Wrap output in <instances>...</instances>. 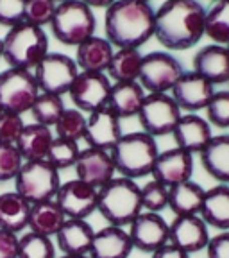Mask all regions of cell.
Instances as JSON below:
<instances>
[{
    "label": "cell",
    "instance_id": "5b68a950",
    "mask_svg": "<svg viewBox=\"0 0 229 258\" xmlns=\"http://www.w3.org/2000/svg\"><path fill=\"white\" fill-rule=\"evenodd\" d=\"M2 59L9 69L34 70L48 54V36L43 27L32 25L29 22L15 25L4 38Z\"/></svg>",
    "mask_w": 229,
    "mask_h": 258
},
{
    "label": "cell",
    "instance_id": "3957f363",
    "mask_svg": "<svg viewBox=\"0 0 229 258\" xmlns=\"http://www.w3.org/2000/svg\"><path fill=\"white\" fill-rule=\"evenodd\" d=\"M97 212L108 224L127 228L141 210L140 185L134 179L115 176L97 192Z\"/></svg>",
    "mask_w": 229,
    "mask_h": 258
},
{
    "label": "cell",
    "instance_id": "4316f807",
    "mask_svg": "<svg viewBox=\"0 0 229 258\" xmlns=\"http://www.w3.org/2000/svg\"><path fill=\"white\" fill-rule=\"evenodd\" d=\"M31 203L25 201L20 194L11 192L0 194V230H8L20 235L27 230Z\"/></svg>",
    "mask_w": 229,
    "mask_h": 258
},
{
    "label": "cell",
    "instance_id": "b9f144b4",
    "mask_svg": "<svg viewBox=\"0 0 229 258\" xmlns=\"http://www.w3.org/2000/svg\"><path fill=\"white\" fill-rule=\"evenodd\" d=\"M24 127H25V122L22 115L2 111V115H0V144L16 145Z\"/></svg>",
    "mask_w": 229,
    "mask_h": 258
},
{
    "label": "cell",
    "instance_id": "52a82bcc",
    "mask_svg": "<svg viewBox=\"0 0 229 258\" xmlns=\"http://www.w3.org/2000/svg\"><path fill=\"white\" fill-rule=\"evenodd\" d=\"M59 170L47 160L24 161L20 172L15 177V192H18L31 205L56 199L61 186Z\"/></svg>",
    "mask_w": 229,
    "mask_h": 258
},
{
    "label": "cell",
    "instance_id": "f1b7e54d",
    "mask_svg": "<svg viewBox=\"0 0 229 258\" xmlns=\"http://www.w3.org/2000/svg\"><path fill=\"white\" fill-rule=\"evenodd\" d=\"M54 138L56 135H54L52 127L36 124V122L25 124L20 138L16 142V149L20 151L24 161L45 160Z\"/></svg>",
    "mask_w": 229,
    "mask_h": 258
},
{
    "label": "cell",
    "instance_id": "484cf974",
    "mask_svg": "<svg viewBox=\"0 0 229 258\" xmlns=\"http://www.w3.org/2000/svg\"><path fill=\"white\" fill-rule=\"evenodd\" d=\"M147 95L138 81L133 83H113L109 92L108 108H111L120 118L138 117L143 99Z\"/></svg>",
    "mask_w": 229,
    "mask_h": 258
},
{
    "label": "cell",
    "instance_id": "8fae6325",
    "mask_svg": "<svg viewBox=\"0 0 229 258\" xmlns=\"http://www.w3.org/2000/svg\"><path fill=\"white\" fill-rule=\"evenodd\" d=\"M32 74L40 92L63 97L72 88L73 81L79 76V69L73 57L61 52H48L36 69L32 70Z\"/></svg>",
    "mask_w": 229,
    "mask_h": 258
},
{
    "label": "cell",
    "instance_id": "681fc988",
    "mask_svg": "<svg viewBox=\"0 0 229 258\" xmlns=\"http://www.w3.org/2000/svg\"><path fill=\"white\" fill-rule=\"evenodd\" d=\"M2 52H4V43H2V38H0V59H2Z\"/></svg>",
    "mask_w": 229,
    "mask_h": 258
},
{
    "label": "cell",
    "instance_id": "d590c367",
    "mask_svg": "<svg viewBox=\"0 0 229 258\" xmlns=\"http://www.w3.org/2000/svg\"><path fill=\"white\" fill-rule=\"evenodd\" d=\"M54 135L64 140L81 142L86 131V115L77 108H66L52 127Z\"/></svg>",
    "mask_w": 229,
    "mask_h": 258
},
{
    "label": "cell",
    "instance_id": "6da1fadb",
    "mask_svg": "<svg viewBox=\"0 0 229 258\" xmlns=\"http://www.w3.org/2000/svg\"><path fill=\"white\" fill-rule=\"evenodd\" d=\"M206 8L199 0H165L154 16V38L161 47L183 52L204 38Z\"/></svg>",
    "mask_w": 229,
    "mask_h": 258
},
{
    "label": "cell",
    "instance_id": "5bb4252c",
    "mask_svg": "<svg viewBox=\"0 0 229 258\" xmlns=\"http://www.w3.org/2000/svg\"><path fill=\"white\" fill-rule=\"evenodd\" d=\"M97 192L95 186L81 181L77 177L61 183L54 201L59 205L66 219H85L97 212Z\"/></svg>",
    "mask_w": 229,
    "mask_h": 258
},
{
    "label": "cell",
    "instance_id": "8d00e7d4",
    "mask_svg": "<svg viewBox=\"0 0 229 258\" xmlns=\"http://www.w3.org/2000/svg\"><path fill=\"white\" fill-rule=\"evenodd\" d=\"M81 154L79 142L64 140V138H54V142L50 144V149L47 153L45 160L61 172V170L73 169L77 158Z\"/></svg>",
    "mask_w": 229,
    "mask_h": 258
},
{
    "label": "cell",
    "instance_id": "e0dca14e",
    "mask_svg": "<svg viewBox=\"0 0 229 258\" xmlns=\"http://www.w3.org/2000/svg\"><path fill=\"white\" fill-rule=\"evenodd\" d=\"M120 120L122 118L108 106L90 113L86 115V131L83 140L88 144V147L111 151L124 135Z\"/></svg>",
    "mask_w": 229,
    "mask_h": 258
},
{
    "label": "cell",
    "instance_id": "9c48e42d",
    "mask_svg": "<svg viewBox=\"0 0 229 258\" xmlns=\"http://www.w3.org/2000/svg\"><path fill=\"white\" fill-rule=\"evenodd\" d=\"M181 117L183 111L170 93H147L138 113V122L143 133L158 138L172 135Z\"/></svg>",
    "mask_w": 229,
    "mask_h": 258
},
{
    "label": "cell",
    "instance_id": "bcb514c9",
    "mask_svg": "<svg viewBox=\"0 0 229 258\" xmlns=\"http://www.w3.org/2000/svg\"><path fill=\"white\" fill-rule=\"evenodd\" d=\"M192 254L185 253L183 249H179V247H176L174 244H165V246H161L158 251H154L152 254H150V258H190Z\"/></svg>",
    "mask_w": 229,
    "mask_h": 258
},
{
    "label": "cell",
    "instance_id": "7402d4cb",
    "mask_svg": "<svg viewBox=\"0 0 229 258\" xmlns=\"http://www.w3.org/2000/svg\"><path fill=\"white\" fill-rule=\"evenodd\" d=\"M134 251L133 242L127 230L120 226H104L102 230L95 231L90 258H129Z\"/></svg>",
    "mask_w": 229,
    "mask_h": 258
},
{
    "label": "cell",
    "instance_id": "cb8c5ba5",
    "mask_svg": "<svg viewBox=\"0 0 229 258\" xmlns=\"http://www.w3.org/2000/svg\"><path fill=\"white\" fill-rule=\"evenodd\" d=\"M115 54V47L101 36H92L81 45H77L75 63L79 72H99L106 74Z\"/></svg>",
    "mask_w": 229,
    "mask_h": 258
},
{
    "label": "cell",
    "instance_id": "7a4b0ae2",
    "mask_svg": "<svg viewBox=\"0 0 229 258\" xmlns=\"http://www.w3.org/2000/svg\"><path fill=\"white\" fill-rule=\"evenodd\" d=\"M154 16L150 2L117 0L106 9V40L115 48H140L154 38Z\"/></svg>",
    "mask_w": 229,
    "mask_h": 258
},
{
    "label": "cell",
    "instance_id": "ac0fdd59",
    "mask_svg": "<svg viewBox=\"0 0 229 258\" xmlns=\"http://www.w3.org/2000/svg\"><path fill=\"white\" fill-rule=\"evenodd\" d=\"M150 176L169 188L179 185V183L190 181L193 176V154L186 153L179 147L160 151Z\"/></svg>",
    "mask_w": 229,
    "mask_h": 258
},
{
    "label": "cell",
    "instance_id": "83f0119b",
    "mask_svg": "<svg viewBox=\"0 0 229 258\" xmlns=\"http://www.w3.org/2000/svg\"><path fill=\"white\" fill-rule=\"evenodd\" d=\"M199 215L209 228L220 231L229 230V185L218 183L213 188L206 190Z\"/></svg>",
    "mask_w": 229,
    "mask_h": 258
},
{
    "label": "cell",
    "instance_id": "d6a6232c",
    "mask_svg": "<svg viewBox=\"0 0 229 258\" xmlns=\"http://www.w3.org/2000/svg\"><path fill=\"white\" fill-rule=\"evenodd\" d=\"M204 36L211 43L224 47L229 43V0H218L206 9Z\"/></svg>",
    "mask_w": 229,
    "mask_h": 258
},
{
    "label": "cell",
    "instance_id": "f6af8a7d",
    "mask_svg": "<svg viewBox=\"0 0 229 258\" xmlns=\"http://www.w3.org/2000/svg\"><path fill=\"white\" fill-rule=\"evenodd\" d=\"M20 235L8 230H0V258H18Z\"/></svg>",
    "mask_w": 229,
    "mask_h": 258
},
{
    "label": "cell",
    "instance_id": "ffe728a7",
    "mask_svg": "<svg viewBox=\"0 0 229 258\" xmlns=\"http://www.w3.org/2000/svg\"><path fill=\"white\" fill-rule=\"evenodd\" d=\"M172 138L176 147L186 151L190 154H201L208 142L213 138L211 124L197 113H186L179 118L176 129L172 131Z\"/></svg>",
    "mask_w": 229,
    "mask_h": 258
},
{
    "label": "cell",
    "instance_id": "11a10c76",
    "mask_svg": "<svg viewBox=\"0 0 229 258\" xmlns=\"http://www.w3.org/2000/svg\"><path fill=\"white\" fill-rule=\"evenodd\" d=\"M0 115H2V109H0Z\"/></svg>",
    "mask_w": 229,
    "mask_h": 258
},
{
    "label": "cell",
    "instance_id": "4dcf8cb0",
    "mask_svg": "<svg viewBox=\"0 0 229 258\" xmlns=\"http://www.w3.org/2000/svg\"><path fill=\"white\" fill-rule=\"evenodd\" d=\"M64 221H66V217H64L63 210L59 208V205L54 199L52 201L36 203V205H31L27 230L54 238L57 231L61 230V226L64 224Z\"/></svg>",
    "mask_w": 229,
    "mask_h": 258
},
{
    "label": "cell",
    "instance_id": "4fadbf2b",
    "mask_svg": "<svg viewBox=\"0 0 229 258\" xmlns=\"http://www.w3.org/2000/svg\"><path fill=\"white\" fill-rule=\"evenodd\" d=\"M133 247L141 253L152 254L161 246L169 244V222L161 214L140 212L125 228Z\"/></svg>",
    "mask_w": 229,
    "mask_h": 258
},
{
    "label": "cell",
    "instance_id": "ab89813d",
    "mask_svg": "<svg viewBox=\"0 0 229 258\" xmlns=\"http://www.w3.org/2000/svg\"><path fill=\"white\" fill-rule=\"evenodd\" d=\"M57 2L56 0H25V22L38 27L50 25L56 13Z\"/></svg>",
    "mask_w": 229,
    "mask_h": 258
},
{
    "label": "cell",
    "instance_id": "2e32d148",
    "mask_svg": "<svg viewBox=\"0 0 229 258\" xmlns=\"http://www.w3.org/2000/svg\"><path fill=\"white\" fill-rule=\"evenodd\" d=\"M215 92L217 90L209 81H206L204 77H201L192 70V72H185L179 77L170 95L183 113H197L204 111Z\"/></svg>",
    "mask_w": 229,
    "mask_h": 258
},
{
    "label": "cell",
    "instance_id": "c3c4849f",
    "mask_svg": "<svg viewBox=\"0 0 229 258\" xmlns=\"http://www.w3.org/2000/svg\"><path fill=\"white\" fill-rule=\"evenodd\" d=\"M57 258H90L88 254H85V256H72V254H61V256Z\"/></svg>",
    "mask_w": 229,
    "mask_h": 258
},
{
    "label": "cell",
    "instance_id": "603a6c76",
    "mask_svg": "<svg viewBox=\"0 0 229 258\" xmlns=\"http://www.w3.org/2000/svg\"><path fill=\"white\" fill-rule=\"evenodd\" d=\"M95 230L85 219H66L61 230L56 233L54 242L61 254L72 256H85L90 253Z\"/></svg>",
    "mask_w": 229,
    "mask_h": 258
},
{
    "label": "cell",
    "instance_id": "d6986e66",
    "mask_svg": "<svg viewBox=\"0 0 229 258\" xmlns=\"http://www.w3.org/2000/svg\"><path fill=\"white\" fill-rule=\"evenodd\" d=\"M73 170H75L77 179L88 183L90 186H95L97 190L117 176L109 151L95 149V147L81 149Z\"/></svg>",
    "mask_w": 229,
    "mask_h": 258
},
{
    "label": "cell",
    "instance_id": "ee69618b",
    "mask_svg": "<svg viewBox=\"0 0 229 258\" xmlns=\"http://www.w3.org/2000/svg\"><path fill=\"white\" fill-rule=\"evenodd\" d=\"M206 253L208 258H229V230L218 231L209 238Z\"/></svg>",
    "mask_w": 229,
    "mask_h": 258
},
{
    "label": "cell",
    "instance_id": "e575fe53",
    "mask_svg": "<svg viewBox=\"0 0 229 258\" xmlns=\"http://www.w3.org/2000/svg\"><path fill=\"white\" fill-rule=\"evenodd\" d=\"M64 109H66V106H64L63 97L41 92L36 101H34V104H32L29 113L32 115V118H34L36 124L54 127V124H56L57 118L63 115Z\"/></svg>",
    "mask_w": 229,
    "mask_h": 258
},
{
    "label": "cell",
    "instance_id": "30bf717a",
    "mask_svg": "<svg viewBox=\"0 0 229 258\" xmlns=\"http://www.w3.org/2000/svg\"><path fill=\"white\" fill-rule=\"evenodd\" d=\"M183 74L185 69L177 57L165 50H154L143 56L138 83L147 93H170Z\"/></svg>",
    "mask_w": 229,
    "mask_h": 258
},
{
    "label": "cell",
    "instance_id": "9a60e30c",
    "mask_svg": "<svg viewBox=\"0 0 229 258\" xmlns=\"http://www.w3.org/2000/svg\"><path fill=\"white\" fill-rule=\"evenodd\" d=\"M209 238V226L201 215H174L169 222V242L188 254L204 251Z\"/></svg>",
    "mask_w": 229,
    "mask_h": 258
},
{
    "label": "cell",
    "instance_id": "f35d334b",
    "mask_svg": "<svg viewBox=\"0 0 229 258\" xmlns=\"http://www.w3.org/2000/svg\"><path fill=\"white\" fill-rule=\"evenodd\" d=\"M204 111H206V120L211 124V127L227 129L229 127V90L215 92Z\"/></svg>",
    "mask_w": 229,
    "mask_h": 258
},
{
    "label": "cell",
    "instance_id": "f546056e",
    "mask_svg": "<svg viewBox=\"0 0 229 258\" xmlns=\"http://www.w3.org/2000/svg\"><path fill=\"white\" fill-rule=\"evenodd\" d=\"M206 190L195 181H185L169 188V210L174 215H199Z\"/></svg>",
    "mask_w": 229,
    "mask_h": 258
},
{
    "label": "cell",
    "instance_id": "7bdbcfd3",
    "mask_svg": "<svg viewBox=\"0 0 229 258\" xmlns=\"http://www.w3.org/2000/svg\"><path fill=\"white\" fill-rule=\"evenodd\" d=\"M25 0H0V25L15 27L25 22Z\"/></svg>",
    "mask_w": 229,
    "mask_h": 258
},
{
    "label": "cell",
    "instance_id": "44dd1931",
    "mask_svg": "<svg viewBox=\"0 0 229 258\" xmlns=\"http://www.w3.org/2000/svg\"><path fill=\"white\" fill-rule=\"evenodd\" d=\"M193 72L213 86L229 85V52L224 45L209 43L193 56Z\"/></svg>",
    "mask_w": 229,
    "mask_h": 258
},
{
    "label": "cell",
    "instance_id": "f907efd6",
    "mask_svg": "<svg viewBox=\"0 0 229 258\" xmlns=\"http://www.w3.org/2000/svg\"><path fill=\"white\" fill-rule=\"evenodd\" d=\"M140 2H150V0H140Z\"/></svg>",
    "mask_w": 229,
    "mask_h": 258
},
{
    "label": "cell",
    "instance_id": "836d02e7",
    "mask_svg": "<svg viewBox=\"0 0 229 258\" xmlns=\"http://www.w3.org/2000/svg\"><path fill=\"white\" fill-rule=\"evenodd\" d=\"M54 238L40 235L36 231H24L18 242V258H57Z\"/></svg>",
    "mask_w": 229,
    "mask_h": 258
},
{
    "label": "cell",
    "instance_id": "7dc6e473",
    "mask_svg": "<svg viewBox=\"0 0 229 258\" xmlns=\"http://www.w3.org/2000/svg\"><path fill=\"white\" fill-rule=\"evenodd\" d=\"M86 6H90V8H104V9H108L111 4H115L117 0H83Z\"/></svg>",
    "mask_w": 229,
    "mask_h": 258
},
{
    "label": "cell",
    "instance_id": "db71d44e",
    "mask_svg": "<svg viewBox=\"0 0 229 258\" xmlns=\"http://www.w3.org/2000/svg\"><path fill=\"white\" fill-rule=\"evenodd\" d=\"M211 2H218V0H211Z\"/></svg>",
    "mask_w": 229,
    "mask_h": 258
},
{
    "label": "cell",
    "instance_id": "d4e9b609",
    "mask_svg": "<svg viewBox=\"0 0 229 258\" xmlns=\"http://www.w3.org/2000/svg\"><path fill=\"white\" fill-rule=\"evenodd\" d=\"M199 158L209 177L220 185H229V135H213Z\"/></svg>",
    "mask_w": 229,
    "mask_h": 258
},
{
    "label": "cell",
    "instance_id": "7c38bea8",
    "mask_svg": "<svg viewBox=\"0 0 229 258\" xmlns=\"http://www.w3.org/2000/svg\"><path fill=\"white\" fill-rule=\"evenodd\" d=\"M111 85L113 83L108 77V74L79 72V76L75 77L72 88L68 92L73 108H77L85 115L106 108L109 92H111Z\"/></svg>",
    "mask_w": 229,
    "mask_h": 258
},
{
    "label": "cell",
    "instance_id": "1f68e13d",
    "mask_svg": "<svg viewBox=\"0 0 229 258\" xmlns=\"http://www.w3.org/2000/svg\"><path fill=\"white\" fill-rule=\"evenodd\" d=\"M143 54L140 48H117L108 67V77L113 83H133L138 81Z\"/></svg>",
    "mask_w": 229,
    "mask_h": 258
},
{
    "label": "cell",
    "instance_id": "277c9868",
    "mask_svg": "<svg viewBox=\"0 0 229 258\" xmlns=\"http://www.w3.org/2000/svg\"><path fill=\"white\" fill-rule=\"evenodd\" d=\"M109 154L115 163L117 176H124L136 181L141 177L150 176L160 149L154 137L143 131H133V133L122 135V138L109 151Z\"/></svg>",
    "mask_w": 229,
    "mask_h": 258
},
{
    "label": "cell",
    "instance_id": "8992f818",
    "mask_svg": "<svg viewBox=\"0 0 229 258\" xmlns=\"http://www.w3.org/2000/svg\"><path fill=\"white\" fill-rule=\"evenodd\" d=\"M50 29L59 43L77 47L88 38L95 36L97 20L93 9L83 0H64L57 4Z\"/></svg>",
    "mask_w": 229,
    "mask_h": 258
},
{
    "label": "cell",
    "instance_id": "f5cc1de1",
    "mask_svg": "<svg viewBox=\"0 0 229 258\" xmlns=\"http://www.w3.org/2000/svg\"><path fill=\"white\" fill-rule=\"evenodd\" d=\"M225 48H227V52H229V43H227V45H225Z\"/></svg>",
    "mask_w": 229,
    "mask_h": 258
},
{
    "label": "cell",
    "instance_id": "ba28073f",
    "mask_svg": "<svg viewBox=\"0 0 229 258\" xmlns=\"http://www.w3.org/2000/svg\"><path fill=\"white\" fill-rule=\"evenodd\" d=\"M40 88L31 70L8 69L0 72V109L24 115L29 113L40 95Z\"/></svg>",
    "mask_w": 229,
    "mask_h": 258
},
{
    "label": "cell",
    "instance_id": "816d5d0a",
    "mask_svg": "<svg viewBox=\"0 0 229 258\" xmlns=\"http://www.w3.org/2000/svg\"><path fill=\"white\" fill-rule=\"evenodd\" d=\"M56 2H57V4H59V2H64V0H56Z\"/></svg>",
    "mask_w": 229,
    "mask_h": 258
},
{
    "label": "cell",
    "instance_id": "60d3db41",
    "mask_svg": "<svg viewBox=\"0 0 229 258\" xmlns=\"http://www.w3.org/2000/svg\"><path fill=\"white\" fill-rule=\"evenodd\" d=\"M24 165V158L16 145L0 144V183L15 181L16 174Z\"/></svg>",
    "mask_w": 229,
    "mask_h": 258
},
{
    "label": "cell",
    "instance_id": "74e56055",
    "mask_svg": "<svg viewBox=\"0 0 229 258\" xmlns=\"http://www.w3.org/2000/svg\"><path fill=\"white\" fill-rule=\"evenodd\" d=\"M140 201L143 212L161 214L163 210L169 208V186L156 179H150L143 186H140Z\"/></svg>",
    "mask_w": 229,
    "mask_h": 258
}]
</instances>
